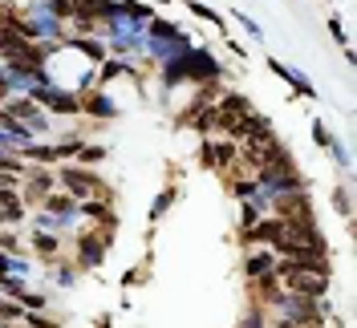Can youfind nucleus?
I'll return each instance as SVG.
<instances>
[{
  "mask_svg": "<svg viewBox=\"0 0 357 328\" xmlns=\"http://www.w3.org/2000/svg\"><path fill=\"white\" fill-rule=\"evenodd\" d=\"M191 13H195V17H203V21H215V24H220V13H211L207 4H191Z\"/></svg>",
  "mask_w": 357,
  "mask_h": 328,
  "instance_id": "7",
  "label": "nucleus"
},
{
  "mask_svg": "<svg viewBox=\"0 0 357 328\" xmlns=\"http://www.w3.org/2000/svg\"><path fill=\"white\" fill-rule=\"evenodd\" d=\"M276 219H284V223H312V207L305 195H296V191H289V195L276 198Z\"/></svg>",
  "mask_w": 357,
  "mask_h": 328,
  "instance_id": "1",
  "label": "nucleus"
},
{
  "mask_svg": "<svg viewBox=\"0 0 357 328\" xmlns=\"http://www.w3.org/2000/svg\"><path fill=\"white\" fill-rule=\"evenodd\" d=\"M244 263H248V276H252V280H268V276H276V256H272V251H252Z\"/></svg>",
  "mask_w": 357,
  "mask_h": 328,
  "instance_id": "4",
  "label": "nucleus"
},
{
  "mask_svg": "<svg viewBox=\"0 0 357 328\" xmlns=\"http://www.w3.org/2000/svg\"><path fill=\"white\" fill-rule=\"evenodd\" d=\"M49 182H53L49 175H37L33 182H29V195L33 198H49Z\"/></svg>",
  "mask_w": 357,
  "mask_h": 328,
  "instance_id": "5",
  "label": "nucleus"
},
{
  "mask_svg": "<svg viewBox=\"0 0 357 328\" xmlns=\"http://www.w3.org/2000/svg\"><path fill=\"white\" fill-rule=\"evenodd\" d=\"M280 235H284V223H280V219H260V223L248 231V240H252V243H264V247H276V243H280Z\"/></svg>",
  "mask_w": 357,
  "mask_h": 328,
  "instance_id": "2",
  "label": "nucleus"
},
{
  "mask_svg": "<svg viewBox=\"0 0 357 328\" xmlns=\"http://www.w3.org/2000/svg\"><path fill=\"white\" fill-rule=\"evenodd\" d=\"M33 247L49 256V251H57V240H53V235H37V240H33Z\"/></svg>",
  "mask_w": 357,
  "mask_h": 328,
  "instance_id": "6",
  "label": "nucleus"
},
{
  "mask_svg": "<svg viewBox=\"0 0 357 328\" xmlns=\"http://www.w3.org/2000/svg\"><path fill=\"white\" fill-rule=\"evenodd\" d=\"M61 182L73 191V198H82V195H89V191H98V187H102L93 175H82V171H73V166H66V171H61Z\"/></svg>",
  "mask_w": 357,
  "mask_h": 328,
  "instance_id": "3",
  "label": "nucleus"
}]
</instances>
